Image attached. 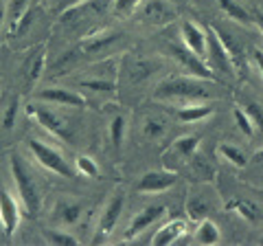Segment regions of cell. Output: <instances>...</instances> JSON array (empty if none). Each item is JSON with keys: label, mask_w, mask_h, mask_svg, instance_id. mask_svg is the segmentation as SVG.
Listing matches in <instances>:
<instances>
[{"label": "cell", "mask_w": 263, "mask_h": 246, "mask_svg": "<svg viewBox=\"0 0 263 246\" xmlns=\"http://www.w3.org/2000/svg\"><path fill=\"white\" fill-rule=\"evenodd\" d=\"M178 119L184 121V123H197V121H204L209 119L213 114V108L206 103H193V106H182V108H178Z\"/></svg>", "instance_id": "cell-18"}, {"label": "cell", "mask_w": 263, "mask_h": 246, "mask_svg": "<svg viewBox=\"0 0 263 246\" xmlns=\"http://www.w3.org/2000/svg\"><path fill=\"white\" fill-rule=\"evenodd\" d=\"M112 0H81V3L66 7L62 9V22L66 24H84V22H92L97 18L108 11Z\"/></svg>", "instance_id": "cell-5"}, {"label": "cell", "mask_w": 263, "mask_h": 246, "mask_svg": "<svg viewBox=\"0 0 263 246\" xmlns=\"http://www.w3.org/2000/svg\"><path fill=\"white\" fill-rule=\"evenodd\" d=\"M44 240L53 246H77L79 244L75 235H68L64 231H53V229H46L44 231Z\"/></svg>", "instance_id": "cell-27"}, {"label": "cell", "mask_w": 263, "mask_h": 246, "mask_svg": "<svg viewBox=\"0 0 263 246\" xmlns=\"http://www.w3.org/2000/svg\"><path fill=\"white\" fill-rule=\"evenodd\" d=\"M184 231H186V224L182 222V220H171V222H167L164 226H160L158 231H156V235L152 237V244L154 246L176 244L180 237L184 235Z\"/></svg>", "instance_id": "cell-17"}, {"label": "cell", "mask_w": 263, "mask_h": 246, "mask_svg": "<svg viewBox=\"0 0 263 246\" xmlns=\"http://www.w3.org/2000/svg\"><path fill=\"white\" fill-rule=\"evenodd\" d=\"M164 121L162 119H147L145 121V126H143V134L145 136H149V138H158L164 134Z\"/></svg>", "instance_id": "cell-34"}, {"label": "cell", "mask_w": 263, "mask_h": 246, "mask_svg": "<svg viewBox=\"0 0 263 246\" xmlns=\"http://www.w3.org/2000/svg\"><path fill=\"white\" fill-rule=\"evenodd\" d=\"M182 40H184V44L191 48V51L195 53V55H200V57H204L206 60V31L204 29H200L197 24H193V22H184L182 24Z\"/></svg>", "instance_id": "cell-15"}, {"label": "cell", "mask_w": 263, "mask_h": 246, "mask_svg": "<svg viewBox=\"0 0 263 246\" xmlns=\"http://www.w3.org/2000/svg\"><path fill=\"white\" fill-rule=\"evenodd\" d=\"M176 183H178V176L174 171H147L138 180L136 189L141 194H160L171 189Z\"/></svg>", "instance_id": "cell-11"}, {"label": "cell", "mask_w": 263, "mask_h": 246, "mask_svg": "<svg viewBox=\"0 0 263 246\" xmlns=\"http://www.w3.org/2000/svg\"><path fill=\"white\" fill-rule=\"evenodd\" d=\"M226 209L228 211H237L243 220H248V222H254L257 220V207L250 202H246V200H230L226 204Z\"/></svg>", "instance_id": "cell-28"}, {"label": "cell", "mask_w": 263, "mask_h": 246, "mask_svg": "<svg viewBox=\"0 0 263 246\" xmlns=\"http://www.w3.org/2000/svg\"><path fill=\"white\" fill-rule=\"evenodd\" d=\"M219 229L217 224L213 222V220L209 218H204L200 226H197V231H195V242L197 244H204V246H213V244H219Z\"/></svg>", "instance_id": "cell-19"}, {"label": "cell", "mask_w": 263, "mask_h": 246, "mask_svg": "<svg viewBox=\"0 0 263 246\" xmlns=\"http://www.w3.org/2000/svg\"><path fill=\"white\" fill-rule=\"evenodd\" d=\"M9 167H11V176H13L15 189H18L24 211H27V216L35 218L40 213V207H42V196H40L35 180H33L31 171L27 169V165H24V161L18 152L9 154Z\"/></svg>", "instance_id": "cell-1"}, {"label": "cell", "mask_w": 263, "mask_h": 246, "mask_svg": "<svg viewBox=\"0 0 263 246\" xmlns=\"http://www.w3.org/2000/svg\"><path fill=\"white\" fill-rule=\"evenodd\" d=\"M123 134H125V119H123V117H114L110 121V141L114 143V147H121Z\"/></svg>", "instance_id": "cell-32"}, {"label": "cell", "mask_w": 263, "mask_h": 246, "mask_svg": "<svg viewBox=\"0 0 263 246\" xmlns=\"http://www.w3.org/2000/svg\"><path fill=\"white\" fill-rule=\"evenodd\" d=\"M60 213H62V220L66 224H72V222H77L79 216H81V207L75 202H62L60 204Z\"/></svg>", "instance_id": "cell-33"}, {"label": "cell", "mask_w": 263, "mask_h": 246, "mask_svg": "<svg viewBox=\"0 0 263 246\" xmlns=\"http://www.w3.org/2000/svg\"><path fill=\"white\" fill-rule=\"evenodd\" d=\"M44 55H46L44 48H37V51L29 57L27 66H24V75H27V84L29 86H33L40 77H42V73H44Z\"/></svg>", "instance_id": "cell-20"}, {"label": "cell", "mask_w": 263, "mask_h": 246, "mask_svg": "<svg viewBox=\"0 0 263 246\" xmlns=\"http://www.w3.org/2000/svg\"><path fill=\"white\" fill-rule=\"evenodd\" d=\"M158 99H209L211 93L197 77H171L156 86Z\"/></svg>", "instance_id": "cell-2"}, {"label": "cell", "mask_w": 263, "mask_h": 246, "mask_svg": "<svg viewBox=\"0 0 263 246\" xmlns=\"http://www.w3.org/2000/svg\"><path fill=\"white\" fill-rule=\"evenodd\" d=\"M209 27L213 29V33L219 38V42L224 44L226 53L230 57V64H233V68H235V75H239L243 79L246 73H248V55H246L243 46L237 42L235 36L230 33V31H226L224 27H219V24H209Z\"/></svg>", "instance_id": "cell-6"}, {"label": "cell", "mask_w": 263, "mask_h": 246, "mask_svg": "<svg viewBox=\"0 0 263 246\" xmlns=\"http://www.w3.org/2000/svg\"><path fill=\"white\" fill-rule=\"evenodd\" d=\"M75 167H77V171H79L81 176H86V178H99L97 161L86 156V154H79V156L75 159Z\"/></svg>", "instance_id": "cell-29"}, {"label": "cell", "mask_w": 263, "mask_h": 246, "mask_svg": "<svg viewBox=\"0 0 263 246\" xmlns=\"http://www.w3.org/2000/svg\"><path fill=\"white\" fill-rule=\"evenodd\" d=\"M252 57H254V64L259 66L261 75H263V51H259V48H254V51H252Z\"/></svg>", "instance_id": "cell-40"}, {"label": "cell", "mask_w": 263, "mask_h": 246, "mask_svg": "<svg viewBox=\"0 0 263 246\" xmlns=\"http://www.w3.org/2000/svg\"><path fill=\"white\" fill-rule=\"evenodd\" d=\"M164 211H167V207H162V204H152V207H145L143 211H138L127 226L125 240H134V237H138L143 231H147L156 220H160L164 216Z\"/></svg>", "instance_id": "cell-12"}, {"label": "cell", "mask_w": 263, "mask_h": 246, "mask_svg": "<svg viewBox=\"0 0 263 246\" xmlns=\"http://www.w3.org/2000/svg\"><path fill=\"white\" fill-rule=\"evenodd\" d=\"M233 114H235V121H237V126H239L241 132H243L246 136H252V134H254V128H252V123H250V119H248V114L241 110V106H239V108H235Z\"/></svg>", "instance_id": "cell-35"}, {"label": "cell", "mask_w": 263, "mask_h": 246, "mask_svg": "<svg viewBox=\"0 0 263 246\" xmlns=\"http://www.w3.org/2000/svg\"><path fill=\"white\" fill-rule=\"evenodd\" d=\"M259 244H261V246H263V235H261V240H259Z\"/></svg>", "instance_id": "cell-43"}, {"label": "cell", "mask_w": 263, "mask_h": 246, "mask_svg": "<svg viewBox=\"0 0 263 246\" xmlns=\"http://www.w3.org/2000/svg\"><path fill=\"white\" fill-rule=\"evenodd\" d=\"M138 5L141 0H112V13L117 18H127L138 9Z\"/></svg>", "instance_id": "cell-31"}, {"label": "cell", "mask_w": 263, "mask_h": 246, "mask_svg": "<svg viewBox=\"0 0 263 246\" xmlns=\"http://www.w3.org/2000/svg\"><path fill=\"white\" fill-rule=\"evenodd\" d=\"M29 7H31V0H9L7 3V27H9L11 33L22 20V15L29 11Z\"/></svg>", "instance_id": "cell-21"}, {"label": "cell", "mask_w": 263, "mask_h": 246, "mask_svg": "<svg viewBox=\"0 0 263 246\" xmlns=\"http://www.w3.org/2000/svg\"><path fill=\"white\" fill-rule=\"evenodd\" d=\"M15 114H18V99H13L11 101V106L7 108V112H5V121H3V126L7 128V130H11L13 128V123H15Z\"/></svg>", "instance_id": "cell-38"}, {"label": "cell", "mask_w": 263, "mask_h": 246, "mask_svg": "<svg viewBox=\"0 0 263 246\" xmlns=\"http://www.w3.org/2000/svg\"><path fill=\"white\" fill-rule=\"evenodd\" d=\"M156 68H158V64H156V62H149V60H136V62H132V66H129V79H132V81L147 79Z\"/></svg>", "instance_id": "cell-26"}, {"label": "cell", "mask_w": 263, "mask_h": 246, "mask_svg": "<svg viewBox=\"0 0 263 246\" xmlns=\"http://www.w3.org/2000/svg\"><path fill=\"white\" fill-rule=\"evenodd\" d=\"M119 38H121L119 31H99V33L86 38L84 42L79 44V48L86 55H101L103 51H108Z\"/></svg>", "instance_id": "cell-14"}, {"label": "cell", "mask_w": 263, "mask_h": 246, "mask_svg": "<svg viewBox=\"0 0 263 246\" xmlns=\"http://www.w3.org/2000/svg\"><path fill=\"white\" fill-rule=\"evenodd\" d=\"M217 152H219L221 159L230 163V165H237V167H246V165H248V159H246V154L239 150V147H235V145H230V143H221L217 147Z\"/></svg>", "instance_id": "cell-23"}, {"label": "cell", "mask_w": 263, "mask_h": 246, "mask_svg": "<svg viewBox=\"0 0 263 246\" xmlns=\"http://www.w3.org/2000/svg\"><path fill=\"white\" fill-rule=\"evenodd\" d=\"M217 5H219V9L224 11L230 20H237L241 24H250L252 22V15L246 11L239 3H235V0H217Z\"/></svg>", "instance_id": "cell-22"}, {"label": "cell", "mask_w": 263, "mask_h": 246, "mask_svg": "<svg viewBox=\"0 0 263 246\" xmlns=\"http://www.w3.org/2000/svg\"><path fill=\"white\" fill-rule=\"evenodd\" d=\"M250 15H252V22L257 24V27H259V31L263 33V9H254Z\"/></svg>", "instance_id": "cell-39"}, {"label": "cell", "mask_w": 263, "mask_h": 246, "mask_svg": "<svg viewBox=\"0 0 263 246\" xmlns=\"http://www.w3.org/2000/svg\"><path fill=\"white\" fill-rule=\"evenodd\" d=\"M77 3H81V0H64L62 9H66V7H72V5H77Z\"/></svg>", "instance_id": "cell-42"}, {"label": "cell", "mask_w": 263, "mask_h": 246, "mask_svg": "<svg viewBox=\"0 0 263 246\" xmlns=\"http://www.w3.org/2000/svg\"><path fill=\"white\" fill-rule=\"evenodd\" d=\"M241 110L248 114V119H250V123H252V128L257 130L259 134H263V108H261V106L248 101V103H243V106H241Z\"/></svg>", "instance_id": "cell-30"}, {"label": "cell", "mask_w": 263, "mask_h": 246, "mask_svg": "<svg viewBox=\"0 0 263 246\" xmlns=\"http://www.w3.org/2000/svg\"><path fill=\"white\" fill-rule=\"evenodd\" d=\"M29 112L33 114V119H35L44 130H48V132H51L53 136L62 138L64 143H70V141H72L70 126L60 117V114L51 112L48 108H42V106H29Z\"/></svg>", "instance_id": "cell-7"}, {"label": "cell", "mask_w": 263, "mask_h": 246, "mask_svg": "<svg viewBox=\"0 0 263 246\" xmlns=\"http://www.w3.org/2000/svg\"><path fill=\"white\" fill-rule=\"evenodd\" d=\"M35 97L40 101L60 103V106H68V108H88V101L70 88H44Z\"/></svg>", "instance_id": "cell-13"}, {"label": "cell", "mask_w": 263, "mask_h": 246, "mask_svg": "<svg viewBox=\"0 0 263 246\" xmlns=\"http://www.w3.org/2000/svg\"><path fill=\"white\" fill-rule=\"evenodd\" d=\"M5 22H7V5L0 0V27H3Z\"/></svg>", "instance_id": "cell-41"}, {"label": "cell", "mask_w": 263, "mask_h": 246, "mask_svg": "<svg viewBox=\"0 0 263 246\" xmlns=\"http://www.w3.org/2000/svg\"><path fill=\"white\" fill-rule=\"evenodd\" d=\"M123 204H125V198H123V194H114L110 202L105 204V209L101 213V220H99V231L103 235H108L114 224H117V220L121 218V211H123Z\"/></svg>", "instance_id": "cell-16"}, {"label": "cell", "mask_w": 263, "mask_h": 246, "mask_svg": "<svg viewBox=\"0 0 263 246\" xmlns=\"http://www.w3.org/2000/svg\"><path fill=\"white\" fill-rule=\"evenodd\" d=\"M206 64L217 73H224V75H230V77L235 75V68H233V64H230L226 48L219 42V38L213 33L211 27L206 29Z\"/></svg>", "instance_id": "cell-9"}, {"label": "cell", "mask_w": 263, "mask_h": 246, "mask_svg": "<svg viewBox=\"0 0 263 246\" xmlns=\"http://www.w3.org/2000/svg\"><path fill=\"white\" fill-rule=\"evenodd\" d=\"M0 224L5 229V235L7 237H13L15 229L20 224V209H18V202L13 200V196L0 187Z\"/></svg>", "instance_id": "cell-10"}, {"label": "cell", "mask_w": 263, "mask_h": 246, "mask_svg": "<svg viewBox=\"0 0 263 246\" xmlns=\"http://www.w3.org/2000/svg\"><path fill=\"white\" fill-rule=\"evenodd\" d=\"M197 147H200V136H180L178 141L174 143V152L178 154L180 159H191L193 154L197 152Z\"/></svg>", "instance_id": "cell-24"}, {"label": "cell", "mask_w": 263, "mask_h": 246, "mask_svg": "<svg viewBox=\"0 0 263 246\" xmlns=\"http://www.w3.org/2000/svg\"><path fill=\"white\" fill-rule=\"evenodd\" d=\"M184 209H186L189 220H193V222H202L204 218H209V204L202 198H197V196H191V198L186 200Z\"/></svg>", "instance_id": "cell-25"}, {"label": "cell", "mask_w": 263, "mask_h": 246, "mask_svg": "<svg viewBox=\"0 0 263 246\" xmlns=\"http://www.w3.org/2000/svg\"><path fill=\"white\" fill-rule=\"evenodd\" d=\"M141 18L149 27H167L178 18V11L167 0H147L141 9Z\"/></svg>", "instance_id": "cell-8"}, {"label": "cell", "mask_w": 263, "mask_h": 246, "mask_svg": "<svg viewBox=\"0 0 263 246\" xmlns=\"http://www.w3.org/2000/svg\"><path fill=\"white\" fill-rule=\"evenodd\" d=\"M27 143H29V150L33 154V159L37 161V165H42L44 169L53 171V174H57V176H64V178L75 176V171H72V167L68 165V161H66L57 150L44 145L42 141H37V138H29Z\"/></svg>", "instance_id": "cell-4"}, {"label": "cell", "mask_w": 263, "mask_h": 246, "mask_svg": "<svg viewBox=\"0 0 263 246\" xmlns=\"http://www.w3.org/2000/svg\"><path fill=\"white\" fill-rule=\"evenodd\" d=\"M191 161H193L195 171H197V174H202V178H206V180H211V178H213V167H209V165H206V161L200 159L197 154H193Z\"/></svg>", "instance_id": "cell-36"}, {"label": "cell", "mask_w": 263, "mask_h": 246, "mask_svg": "<svg viewBox=\"0 0 263 246\" xmlns=\"http://www.w3.org/2000/svg\"><path fill=\"white\" fill-rule=\"evenodd\" d=\"M167 51L180 64V66L184 68L186 75L197 77V79H204V81H219V77L215 75V71H213L209 64H206V60L200 57V55H195L186 44L184 46L182 44H167Z\"/></svg>", "instance_id": "cell-3"}, {"label": "cell", "mask_w": 263, "mask_h": 246, "mask_svg": "<svg viewBox=\"0 0 263 246\" xmlns=\"http://www.w3.org/2000/svg\"><path fill=\"white\" fill-rule=\"evenodd\" d=\"M81 86H84V88H92V90H105V93L114 90L112 81H105V79H86V81H81Z\"/></svg>", "instance_id": "cell-37"}]
</instances>
